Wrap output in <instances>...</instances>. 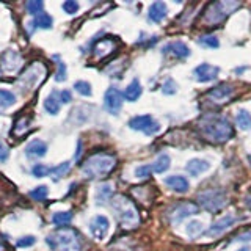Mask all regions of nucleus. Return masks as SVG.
Listing matches in <instances>:
<instances>
[{
  "label": "nucleus",
  "instance_id": "nucleus-1",
  "mask_svg": "<svg viewBox=\"0 0 251 251\" xmlns=\"http://www.w3.org/2000/svg\"><path fill=\"white\" fill-rule=\"evenodd\" d=\"M200 127L204 135L210 141H214V143H225V141L231 140V137L234 135L229 120H226L223 116H206Z\"/></svg>",
  "mask_w": 251,
  "mask_h": 251
},
{
  "label": "nucleus",
  "instance_id": "nucleus-2",
  "mask_svg": "<svg viewBox=\"0 0 251 251\" xmlns=\"http://www.w3.org/2000/svg\"><path fill=\"white\" fill-rule=\"evenodd\" d=\"M115 165H116V159L113 155L105 154V152H99V154L91 155L90 159L83 163L82 173L86 179L104 177L115 168Z\"/></svg>",
  "mask_w": 251,
  "mask_h": 251
},
{
  "label": "nucleus",
  "instance_id": "nucleus-3",
  "mask_svg": "<svg viewBox=\"0 0 251 251\" xmlns=\"http://www.w3.org/2000/svg\"><path fill=\"white\" fill-rule=\"evenodd\" d=\"M47 247L50 251H80L78 235L73 229H60L46 237Z\"/></svg>",
  "mask_w": 251,
  "mask_h": 251
},
{
  "label": "nucleus",
  "instance_id": "nucleus-4",
  "mask_svg": "<svg viewBox=\"0 0 251 251\" xmlns=\"http://www.w3.org/2000/svg\"><path fill=\"white\" fill-rule=\"evenodd\" d=\"M112 207L115 210V215L118 218V222H120L123 226L126 227H133L137 226L138 223V214L135 207H133V204L124 198V196H116V198L112 200Z\"/></svg>",
  "mask_w": 251,
  "mask_h": 251
},
{
  "label": "nucleus",
  "instance_id": "nucleus-5",
  "mask_svg": "<svg viewBox=\"0 0 251 251\" xmlns=\"http://www.w3.org/2000/svg\"><path fill=\"white\" fill-rule=\"evenodd\" d=\"M44 75H46V68L41 63H33L19 77V86L22 90H33L36 85L41 83Z\"/></svg>",
  "mask_w": 251,
  "mask_h": 251
},
{
  "label": "nucleus",
  "instance_id": "nucleus-6",
  "mask_svg": "<svg viewBox=\"0 0 251 251\" xmlns=\"http://www.w3.org/2000/svg\"><path fill=\"white\" fill-rule=\"evenodd\" d=\"M127 126L132 130H138V132H143L145 135L152 137L155 133L160 132V124L157 123L151 115H138V116H133L132 120H129Z\"/></svg>",
  "mask_w": 251,
  "mask_h": 251
},
{
  "label": "nucleus",
  "instance_id": "nucleus-7",
  "mask_svg": "<svg viewBox=\"0 0 251 251\" xmlns=\"http://www.w3.org/2000/svg\"><path fill=\"white\" fill-rule=\"evenodd\" d=\"M237 6H239L237 2H214V3H210V6L207 8L206 16H204V21L209 22V24H218V22H222L232 10H235Z\"/></svg>",
  "mask_w": 251,
  "mask_h": 251
},
{
  "label": "nucleus",
  "instance_id": "nucleus-8",
  "mask_svg": "<svg viewBox=\"0 0 251 251\" xmlns=\"http://www.w3.org/2000/svg\"><path fill=\"white\" fill-rule=\"evenodd\" d=\"M198 201H200V204L206 210H209V212H218L220 209L225 207L226 195H225V192L214 188V190H207V192L201 193L198 196Z\"/></svg>",
  "mask_w": 251,
  "mask_h": 251
},
{
  "label": "nucleus",
  "instance_id": "nucleus-9",
  "mask_svg": "<svg viewBox=\"0 0 251 251\" xmlns=\"http://www.w3.org/2000/svg\"><path fill=\"white\" fill-rule=\"evenodd\" d=\"M123 99L124 94L115 88V86H110L104 94V107L110 115H118L120 110L123 108Z\"/></svg>",
  "mask_w": 251,
  "mask_h": 251
},
{
  "label": "nucleus",
  "instance_id": "nucleus-10",
  "mask_svg": "<svg viewBox=\"0 0 251 251\" xmlns=\"http://www.w3.org/2000/svg\"><path fill=\"white\" fill-rule=\"evenodd\" d=\"M110 229V220L105 215H96L90 222V232L96 240H104Z\"/></svg>",
  "mask_w": 251,
  "mask_h": 251
},
{
  "label": "nucleus",
  "instance_id": "nucleus-11",
  "mask_svg": "<svg viewBox=\"0 0 251 251\" xmlns=\"http://www.w3.org/2000/svg\"><path fill=\"white\" fill-rule=\"evenodd\" d=\"M220 74V68L209 65V63H201L200 66H196L193 71V75L198 82L201 83H207V82H214Z\"/></svg>",
  "mask_w": 251,
  "mask_h": 251
},
{
  "label": "nucleus",
  "instance_id": "nucleus-12",
  "mask_svg": "<svg viewBox=\"0 0 251 251\" xmlns=\"http://www.w3.org/2000/svg\"><path fill=\"white\" fill-rule=\"evenodd\" d=\"M200 212L198 206L193 202H182V204H179V206L171 212V223L173 225H179L182 220L188 218V217H192V215H196Z\"/></svg>",
  "mask_w": 251,
  "mask_h": 251
},
{
  "label": "nucleus",
  "instance_id": "nucleus-13",
  "mask_svg": "<svg viewBox=\"0 0 251 251\" xmlns=\"http://www.w3.org/2000/svg\"><path fill=\"white\" fill-rule=\"evenodd\" d=\"M0 65L5 73H16L22 66V58L16 50H6L0 58Z\"/></svg>",
  "mask_w": 251,
  "mask_h": 251
},
{
  "label": "nucleus",
  "instance_id": "nucleus-14",
  "mask_svg": "<svg viewBox=\"0 0 251 251\" xmlns=\"http://www.w3.org/2000/svg\"><path fill=\"white\" fill-rule=\"evenodd\" d=\"M234 222H235L234 215H226L223 218H220L218 222H215L204 234L209 235V237H218V235H222L225 231L229 229V227L234 225Z\"/></svg>",
  "mask_w": 251,
  "mask_h": 251
},
{
  "label": "nucleus",
  "instance_id": "nucleus-15",
  "mask_svg": "<svg viewBox=\"0 0 251 251\" xmlns=\"http://www.w3.org/2000/svg\"><path fill=\"white\" fill-rule=\"evenodd\" d=\"M162 52L165 55H171V57L179 58V60H184L190 55V49H188V46L182 41H173V43L167 44L162 49Z\"/></svg>",
  "mask_w": 251,
  "mask_h": 251
},
{
  "label": "nucleus",
  "instance_id": "nucleus-16",
  "mask_svg": "<svg viewBox=\"0 0 251 251\" xmlns=\"http://www.w3.org/2000/svg\"><path fill=\"white\" fill-rule=\"evenodd\" d=\"M163 184L167 185L168 188H171L173 192L176 193H180L184 195L188 192V188H190V184H188L187 177L180 176V175H173V176H168L163 179Z\"/></svg>",
  "mask_w": 251,
  "mask_h": 251
},
{
  "label": "nucleus",
  "instance_id": "nucleus-17",
  "mask_svg": "<svg viewBox=\"0 0 251 251\" xmlns=\"http://www.w3.org/2000/svg\"><path fill=\"white\" fill-rule=\"evenodd\" d=\"M209 170H210V163L204 159H192V160H188L185 165V171L192 177H200L202 173H206Z\"/></svg>",
  "mask_w": 251,
  "mask_h": 251
},
{
  "label": "nucleus",
  "instance_id": "nucleus-18",
  "mask_svg": "<svg viewBox=\"0 0 251 251\" xmlns=\"http://www.w3.org/2000/svg\"><path fill=\"white\" fill-rule=\"evenodd\" d=\"M168 14V8L163 2H154L149 5V10H148V19L154 22V24H160Z\"/></svg>",
  "mask_w": 251,
  "mask_h": 251
},
{
  "label": "nucleus",
  "instance_id": "nucleus-19",
  "mask_svg": "<svg viewBox=\"0 0 251 251\" xmlns=\"http://www.w3.org/2000/svg\"><path fill=\"white\" fill-rule=\"evenodd\" d=\"M232 94H234V88H232V86L227 85V83H222V85L215 86V88H212L207 93V96L212 100H215V102H225V100L229 99Z\"/></svg>",
  "mask_w": 251,
  "mask_h": 251
},
{
  "label": "nucleus",
  "instance_id": "nucleus-20",
  "mask_svg": "<svg viewBox=\"0 0 251 251\" xmlns=\"http://www.w3.org/2000/svg\"><path fill=\"white\" fill-rule=\"evenodd\" d=\"M47 154V145L43 140H31L25 146V155L28 159H41Z\"/></svg>",
  "mask_w": 251,
  "mask_h": 251
},
{
  "label": "nucleus",
  "instance_id": "nucleus-21",
  "mask_svg": "<svg viewBox=\"0 0 251 251\" xmlns=\"http://www.w3.org/2000/svg\"><path fill=\"white\" fill-rule=\"evenodd\" d=\"M141 93H143V88H141L140 82L137 80V78H133V80L127 86H126V90H124V99L129 100V102H135L141 96Z\"/></svg>",
  "mask_w": 251,
  "mask_h": 251
},
{
  "label": "nucleus",
  "instance_id": "nucleus-22",
  "mask_svg": "<svg viewBox=\"0 0 251 251\" xmlns=\"http://www.w3.org/2000/svg\"><path fill=\"white\" fill-rule=\"evenodd\" d=\"M113 47H115V43L112 41V39L105 38V39H102V41H99L96 46H94V55L99 57V58H102V57H105L108 52H112Z\"/></svg>",
  "mask_w": 251,
  "mask_h": 251
},
{
  "label": "nucleus",
  "instance_id": "nucleus-23",
  "mask_svg": "<svg viewBox=\"0 0 251 251\" xmlns=\"http://www.w3.org/2000/svg\"><path fill=\"white\" fill-rule=\"evenodd\" d=\"M57 91H53L50 96H47L44 100V108L49 115H58L60 112V99H57Z\"/></svg>",
  "mask_w": 251,
  "mask_h": 251
},
{
  "label": "nucleus",
  "instance_id": "nucleus-24",
  "mask_svg": "<svg viewBox=\"0 0 251 251\" xmlns=\"http://www.w3.org/2000/svg\"><path fill=\"white\" fill-rule=\"evenodd\" d=\"M112 196H113V188L110 184H104V185L98 187V190H96V202L98 204H104V202L110 201Z\"/></svg>",
  "mask_w": 251,
  "mask_h": 251
},
{
  "label": "nucleus",
  "instance_id": "nucleus-25",
  "mask_svg": "<svg viewBox=\"0 0 251 251\" xmlns=\"http://www.w3.org/2000/svg\"><path fill=\"white\" fill-rule=\"evenodd\" d=\"M235 123L242 130H251V115L248 110H239L235 115Z\"/></svg>",
  "mask_w": 251,
  "mask_h": 251
},
{
  "label": "nucleus",
  "instance_id": "nucleus-26",
  "mask_svg": "<svg viewBox=\"0 0 251 251\" xmlns=\"http://www.w3.org/2000/svg\"><path fill=\"white\" fill-rule=\"evenodd\" d=\"M52 24H53L52 16L43 11L41 14H38L36 18L33 19V22H31V25H35L36 28L47 30V28H50V27H52Z\"/></svg>",
  "mask_w": 251,
  "mask_h": 251
},
{
  "label": "nucleus",
  "instance_id": "nucleus-27",
  "mask_svg": "<svg viewBox=\"0 0 251 251\" xmlns=\"http://www.w3.org/2000/svg\"><path fill=\"white\" fill-rule=\"evenodd\" d=\"M69 170H71V162H63V163L57 165V167L50 168V176L53 180H60L63 176L68 175Z\"/></svg>",
  "mask_w": 251,
  "mask_h": 251
},
{
  "label": "nucleus",
  "instance_id": "nucleus-28",
  "mask_svg": "<svg viewBox=\"0 0 251 251\" xmlns=\"http://www.w3.org/2000/svg\"><path fill=\"white\" fill-rule=\"evenodd\" d=\"M170 157L167 154H162L157 157V160L154 162L152 165V171L154 173H159V175H162V173H165L168 168H170Z\"/></svg>",
  "mask_w": 251,
  "mask_h": 251
},
{
  "label": "nucleus",
  "instance_id": "nucleus-29",
  "mask_svg": "<svg viewBox=\"0 0 251 251\" xmlns=\"http://www.w3.org/2000/svg\"><path fill=\"white\" fill-rule=\"evenodd\" d=\"M202 231H204V226H202L201 222H198V220H193V222H190V223L185 226V232H187L188 237H192V239L201 235Z\"/></svg>",
  "mask_w": 251,
  "mask_h": 251
},
{
  "label": "nucleus",
  "instance_id": "nucleus-30",
  "mask_svg": "<svg viewBox=\"0 0 251 251\" xmlns=\"http://www.w3.org/2000/svg\"><path fill=\"white\" fill-rule=\"evenodd\" d=\"M16 102V94L8 90H0V108H8L14 105Z\"/></svg>",
  "mask_w": 251,
  "mask_h": 251
},
{
  "label": "nucleus",
  "instance_id": "nucleus-31",
  "mask_svg": "<svg viewBox=\"0 0 251 251\" xmlns=\"http://www.w3.org/2000/svg\"><path fill=\"white\" fill-rule=\"evenodd\" d=\"M73 220V214L71 212H55L52 215V223L57 226H66Z\"/></svg>",
  "mask_w": 251,
  "mask_h": 251
},
{
  "label": "nucleus",
  "instance_id": "nucleus-32",
  "mask_svg": "<svg viewBox=\"0 0 251 251\" xmlns=\"http://www.w3.org/2000/svg\"><path fill=\"white\" fill-rule=\"evenodd\" d=\"M25 8H27L28 14L35 16V18H36L38 14H41V13H43L44 3L41 2V0H30V2L25 3Z\"/></svg>",
  "mask_w": 251,
  "mask_h": 251
},
{
  "label": "nucleus",
  "instance_id": "nucleus-33",
  "mask_svg": "<svg viewBox=\"0 0 251 251\" xmlns=\"http://www.w3.org/2000/svg\"><path fill=\"white\" fill-rule=\"evenodd\" d=\"M198 43L204 47H209V49H217V47H220V41L218 38L214 36V35H206V36H201L198 39Z\"/></svg>",
  "mask_w": 251,
  "mask_h": 251
},
{
  "label": "nucleus",
  "instance_id": "nucleus-34",
  "mask_svg": "<svg viewBox=\"0 0 251 251\" xmlns=\"http://www.w3.org/2000/svg\"><path fill=\"white\" fill-rule=\"evenodd\" d=\"M74 88L78 94H82V96L85 98H88L93 94V90H91V85L88 82H85V80H78L74 83Z\"/></svg>",
  "mask_w": 251,
  "mask_h": 251
},
{
  "label": "nucleus",
  "instance_id": "nucleus-35",
  "mask_svg": "<svg viewBox=\"0 0 251 251\" xmlns=\"http://www.w3.org/2000/svg\"><path fill=\"white\" fill-rule=\"evenodd\" d=\"M31 175L35 177H46L47 175H50V168L44 163H36L33 165V168H31Z\"/></svg>",
  "mask_w": 251,
  "mask_h": 251
},
{
  "label": "nucleus",
  "instance_id": "nucleus-36",
  "mask_svg": "<svg viewBox=\"0 0 251 251\" xmlns=\"http://www.w3.org/2000/svg\"><path fill=\"white\" fill-rule=\"evenodd\" d=\"M47 193H49V190H47L46 185H39L36 188H33V190L30 192V196L33 198L35 201H44L47 198Z\"/></svg>",
  "mask_w": 251,
  "mask_h": 251
},
{
  "label": "nucleus",
  "instance_id": "nucleus-37",
  "mask_svg": "<svg viewBox=\"0 0 251 251\" xmlns=\"http://www.w3.org/2000/svg\"><path fill=\"white\" fill-rule=\"evenodd\" d=\"M152 173V165H140L135 168V176L138 179H148Z\"/></svg>",
  "mask_w": 251,
  "mask_h": 251
},
{
  "label": "nucleus",
  "instance_id": "nucleus-38",
  "mask_svg": "<svg viewBox=\"0 0 251 251\" xmlns=\"http://www.w3.org/2000/svg\"><path fill=\"white\" fill-rule=\"evenodd\" d=\"M162 91H163V94H175V93L177 91V85H176V82L173 80L171 77H168L167 80H165L163 86H162Z\"/></svg>",
  "mask_w": 251,
  "mask_h": 251
},
{
  "label": "nucleus",
  "instance_id": "nucleus-39",
  "mask_svg": "<svg viewBox=\"0 0 251 251\" xmlns=\"http://www.w3.org/2000/svg\"><path fill=\"white\" fill-rule=\"evenodd\" d=\"M61 8H63V10H65V13H68V14H75L80 6H78V3L75 2V0H66V2L61 5Z\"/></svg>",
  "mask_w": 251,
  "mask_h": 251
},
{
  "label": "nucleus",
  "instance_id": "nucleus-40",
  "mask_svg": "<svg viewBox=\"0 0 251 251\" xmlns=\"http://www.w3.org/2000/svg\"><path fill=\"white\" fill-rule=\"evenodd\" d=\"M66 65L63 61H58V71L55 74V80L57 82H65L66 80Z\"/></svg>",
  "mask_w": 251,
  "mask_h": 251
},
{
  "label": "nucleus",
  "instance_id": "nucleus-41",
  "mask_svg": "<svg viewBox=\"0 0 251 251\" xmlns=\"http://www.w3.org/2000/svg\"><path fill=\"white\" fill-rule=\"evenodd\" d=\"M36 243V239L33 237V235H25V237H21L18 240V247L21 248H27V247H31Z\"/></svg>",
  "mask_w": 251,
  "mask_h": 251
},
{
  "label": "nucleus",
  "instance_id": "nucleus-42",
  "mask_svg": "<svg viewBox=\"0 0 251 251\" xmlns=\"http://www.w3.org/2000/svg\"><path fill=\"white\" fill-rule=\"evenodd\" d=\"M58 96H60V102H63V104H69L71 100H73V96H71V91L68 90H63L58 93Z\"/></svg>",
  "mask_w": 251,
  "mask_h": 251
},
{
  "label": "nucleus",
  "instance_id": "nucleus-43",
  "mask_svg": "<svg viewBox=\"0 0 251 251\" xmlns=\"http://www.w3.org/2000/svg\"><path fill=\"white\" fill-rule=\"evenodd\" d=\"M28 123H30L28 120H25V118H22V120H21V121H19L18 124H16V127H14V132H16V133H22V130H24V127H22V126L25 124V127H28Z\"/></svg>",
  "mask_w": 251,
  "mask_h": 251
},
{
  "label": "nucleus",
  "instance_id": "nucleus-44",
  "mask_svg": "<svg viewBox=\"0 0 251 251\" xmlns=\"http://www.w3.org/2000/svg\"><path fill=\"white\" fill-rule=\"evenodd\" d=\"M6 159H8V149L2 141H0V162H5Z\"/></svg>",
  "mask_w": 251,
  "mask_h": 251
},
{
  "label": "nucleus",
  "instance_id": "nucleus-45",
  "mask_svg": "<svg viewBox=\"0 0 251 251\" xmlns=\"http://www.w3.org/2000/svg\"><path fill=\"white\" fill-rule=\"evenodd\" d=\"M80 154H82V143L78 141V143H77V152H75V160H78V157H80Z\"/></svg>",
  "mask_w": 251,
  "mask_h": 251
},
{
  "label": "nucleus",
  "instance_id": "nucleus-46",
  "mask_svg": "<svg viewBox=\"0 0 251 251\" xmlns=\"http://www.w3.org/2000/svg\"><path fill=\"white\" fill-rule=\"evenodd\" d=\"M237 240H245V242H247V240H251V232H247V234H242V235H240V237H239Z\"/></svg>",
  "mask_w": 251,
  "mask_h": 251
},
{
  "label": "nucleus",
  "instance_id": "nucleus-47",
  "mask_svg": "<svg viewBox=\"0 0 251 251\" xmlns=\"http://www.w3.org/2000/svg\"><path fill=\"white\" fill-rule=\"evenodd\" d=\"M237 251H251V250H250V248H247V247H245V248H240V250H237Z\"/></svg>",
  "mask_w": 251,
  "mask_h": 251
},
{
  "label": "nucleus",
  "instance_id": "nucleus-48",
  "mask_svg": "<svg viewBox=\"0 0 251 251\" xmlns=\"http://www.w3.org/2000/svg\"><path fill=\"white\" fill-rule=\"evenodd\" d=\"M0 73H2V71H0Z\"/></svg>",
  "mask_w": 251,
  "mask_h": 251
}]
</instances>
